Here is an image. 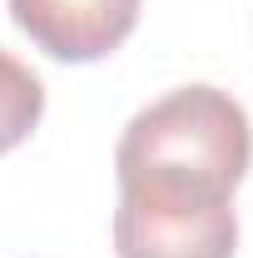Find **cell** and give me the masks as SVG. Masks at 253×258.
<instances>
[{"mask_svg":"<svg viewBox=\"0 0 253 258\" xmlns=\"http://www.w3.org/2000/svg\"><path fill=\"white\" fill-rule=\"evenodd\" d=\"M253 159L243 104L219 85H184L144 104L119 134L114 253L119 258H233V189Z\"/></svg>","mask_w":253,"mask_h":258,"instance_id":"cell-1","label":"cell"},{"mask_svg":"<svg viewBox=\"0 0 253 258\" xmlns=\"http://www.w3.org/2000/svg\"><path fill=\"white\" fill-rule=\"evenodd\" d=\"M139 5L144 0H10V20L50 60L95 64L134 35Z\"/></svg>","mask_w":253,"mask_h":258,"instance_id":"cell-2","label":"cell"},{"mask_svg":"<svg viewBox=\"0 0 253 258\" xmlns=\"http://www.w3.org/2000/svg\"><path fill=\"white\" fill-rule=\"evenodd\" d=\"M45 114V85L30 64L0 50V154H10L15 144L30 139V129Z\"/></svg>","mask_w":253,"mask_h":258,"instance_id":"cell-3","label":"cell"}]
</instances>
